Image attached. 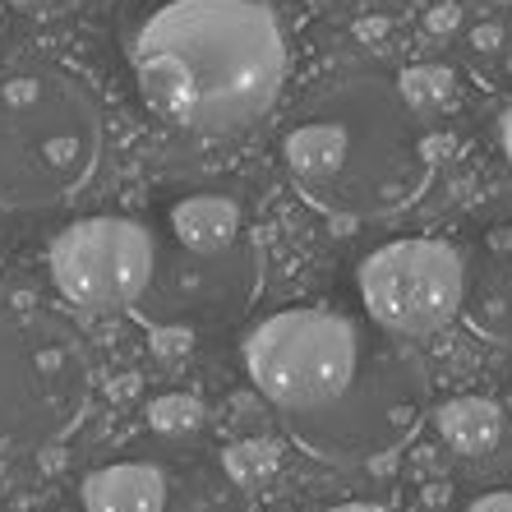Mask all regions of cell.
Wrapping results in <instances>:
<instances>
[{
  "mask_svg": "<svg viewBox=\"0 0 512 512\" xmlns=\"http://www.w3.org/2000/svg\"><path fill=\"white\" fill-rule=\"evenodd\" d=\"M240 356L296 448L319 462H388L429 411L416 346L365 310L282 305L250 323Z\"/></svg>",
  "mask_w": 512,
  "mask_h": 512,
  "instance_id": "cell-1",
  "label": "cell"
},
{
  "mask_svg": "<svg viewBox=\"0 0 512 512\" xmlns=\"http://www.w3.org/2000/svg\"><path fill=\"white\" fill-rule=\"evenodd\" d=\"M120 42L143 107L203 139L250 130L286 79L268 0H125Z\"/></svg>",
  "mask_w": 512,
  "mask_h": 512,
  "instance_id": "cell-2",
  "label": "cell"
},
{
  "mask_svg": "<svg viewBox=\"0 0 512 512\" xmlns=\"http://www.w3.org/2000/svg\"><path fill=\"white\" fill-rule=\"evenodd\" d=\"M300 194L337 217H388L429 180V148L397 84L356 74L323 88L282 139Z\"/></svg>",
  "mask_w": 512,
  "mask_h": 512,
  "instance_id": "cell-3",
  "label": "cell"
},
{
  "mask_svg": "<svg viewBox=\"0 0 512 512\" xmlns=\"http://www.w3.org/2000/svg\"><path fill=\"white\" fill-rule=\"evenodd\" d=\"M102 167V111L56 65L0 70V208H56Z\"/></svg>",
  "mask_w": 512,
  "mask_h": 512,
  "instance_id": "cell-4",
  "label": "cell"
},
{
  "mask_svg": "<svg viewBox=\"0 0 512 512\" xmlns=\"http://www.w3.org/2000/svg\"><path fill=\"white\" fill-rule=\"evenodd\" d=\"M93 402L84 337L51 310L0 300V453L65 439Z\"/></svg>",
  "mask_w": 512,
  "mask_h": 512,
  "instance_id": "cell-5",
  "label": "cell"
},
{
  "mask_svg": "<svg viewBox=\"0 0 512 512\" xmlns=\"http://www.w3.org/2000/svg\"><path fill=\"white\" fill-rule=\"evenodd\" d=\"M259 277L263 273L254 236L217 254H194L153 236V273H148L139 300L130 305V314L148 328H176V333L222 328L254 305Z\"/></svg>",
  "mask_w": 512,
  "mask_h": 512,
  "instance_id": "cell-6",
  "label": "cell"
},
{
  "mask_svg": "<svg viewBox=\"0 0 512 512\" xmlns=\"http://www.w3.org/2000/svg\"><path fill=\"white\" fill-rule=\"evenodd\" d=\"M356 286L360 310L374 323H383L388 333L416 342V337L439 333L443 323H453L462 314V250L429 236L388 240L360 259Z\"/></svg>",
  "mask_w": 512,
  "mask_h": 512,
  "instance_id": "cell-7",
  "label": "cell"
},
{
  "mask_svg": "<svg viewBox=\"0 0 512 512\" xmlns=\"http://www.w3.org/2000/svg\"><path fill=\"white\" fill-rule=\"evenodd\" d=\"M84 512H250L222 462L185 448L111 457L79 480Z\"/></svg>",
  "mask_w": 512,
  "mask_h": 512,
  "instance_id": "cell-8",
  "label": "cell"
},
{
  "mask_svg": "<svg viewBox=\"0 0 512 512\" xmlns=\"http://www.w3.org/2000/svg\"><path fill=\"white\" fill-rule=\"evenodd\" d=\"M60 296L88 310H130L153 273V227L134 217H79L51 240Z\"/></svg>",
  "mask_w": 512,
  "mask_h": 512,
  "instance_id": "cell-9",
  "label": "cell"
},
{
  "mask_svg": "<svg viewBox=\"0 0 512 512\" xmlns=\"http://www.w3.org/2000/svg\"><path fill=\"white\" fill-rule=\"evenodd\" d=\"M462 314L494 342H512V199L489 203L462 259Z\"/></svg>",
  "mask_w": 512,
  "mask_h": 512,
  "instance_id": "cell-10",
  "label": "cell"
},
{
  "mask_svg": "<svg viewBox=\"0 0 512 512\" xmlns=\"http://www.w3.org/2000/svg\"><path fill=\"white\" fill-rule=\"evenodd\" d=\"M153 236L194 254H217L240 245L250 231H245V208H240L236 194L213 190V185H185V190L157 203Z\"/></svg>",
  "mask_w": 512,
  "mask_h": 512,
  "instance_id": "cell-11",
  "label": "cell"
},
{
  "mask_svg": "<svg viewBox=\"0 0 512 512\" xmlns=\"http://www.w3.org/2000/svg\"><path fill=\"white\" fill-rule=\"evenodd\" d=\"M434 429L457 457H489L508 439V420L489 397H448L434 406Z\"/></svg>",
  "mask_w": 512,
  "mask_h": 512,
  "instance_id": "cell-12",
  "label": "cell"
},
{
  "mask_svg": "<svg viewBox=\"0 0 512 512\" xmlns=\"http://www.w3.org/2000/svg\"><path fill=\"white\" fill-rule=\"evenodd\" d=\"M397 93L416 116H434V111L453 107L457 97V74L448 65H411V70L397 79Z\"/></svg>",
  "mask_w": 512,
  "mask_h": 512,
  "instance_id": "cell-13",
  "label": "cell"
},
{
  "mask_svg": "<svg viewBox=\"0 0 512 512\" xmlns=\"http://www.w3.org/2000/svg\"><path fill=\"white\" fill-rule=\"evenodd\" d=\"M143 420H148V429H153L157 439L180 443V439H190V434H199V429L208 425V411H203L199 397L162 393V397H153V402H148Z\"/></svg>",
  "mask_w": 512,
  "mask_h": 512,
  "instance_id": "cell-14",
  "label": "cell"
},
{
  "mask_svg": "<svg viewBox=\"0 0 512 512\" xmlns=\"http://www.w3.org/2000/svg\"><path fill=\"white\" fill-rule=\"evenodd\" d=\"M277 443L268 439H250V443H236V448H227L222 453V466H227V476L236 480L240 489H250V485H263V480L277 471Z\"/></svg>",
  "mask_w": 512,
  "mask_h": 512,
  "instance_id": "cell-15",
  "label": "cell"
},
{
  "mask_svg": "<svg viewBox=\"0 0 512 512\" xmlns=\"http://www.w3.org/2000/svg\"><path fill=\"white\" fill-rule=\"evenodd\" d=\"M462 512H512V485L476 489V494L462 503Z\"/></svg>",
  "mask_w": 512,
  "mask_h": 512,
  "instance_id": "cell-16",
  "label": "cell"
},
{
  "mask_svg": "<svg viewBox=\"0 0 512 512\" xmlns=\"http://www.w3.org/2000/svg\"><path fill=\"white\" fill-rule=\"evenodd\" d=\"M499 143H503V157H508V167H512V107L503 111V120H499Z\"/></svg>",
  "mask_w": 512,
  "mask_h": 512,
  "instance_id": "cell-17",
  "label": "cell"
},
{
  "mask_svg": "<svg viewBox=\"0 0 512 512\" xmlns=\"http://www.w3.org/2000/svg\"><path fill=\"white\" fill-rule=\"evenodd\" d=\"M499 37H503L499 28H476V47L480 51H494V47H499Z\"/></svg>",
  "mask_w": 512,
  "mask_h": 512,
  "instance_id": "cell-18",
  "label": "cell"
},
{
  "mask_svg": "<svg viewBox=\"0 0 512 512\" xmlns=\"http://www.w3.org/2000/svg\"><path fill=\"white\" fill-rule=\"evenodd\" d=\"M328 512H383L379 503H337V508H328Z\"/></svg>",
  "mask_w": 512,
  "mask_h": 512,
  "instance_id": "cell-19",
  "label": "cell"
},
{
  "mask_svg": "<svg viewBox=\"0 0 512 512\" xmlns=\"http://www.w3.org/2000/svg\"><path fill=\"white\" fill-rule=\"evenodd\" d=\"M453 19H457L453 10H448V14H434V19H429V28H453Z\"/></svg>",
  "mask_w": 512,
  "mask_h": 512,
  "instance_id": "cell-20",
  "label": "cell"
},
{
  "mask_svg": "<svg viewBox=\"0 0 512 512\" xmlns=\"http://www.w3.org/2000/svg\"><path fill=\"white\" fill-rule=\"evenodd\" d=\"M10 5H19V10H47L51 0H10Z\"/></svg>",
  "mask_w": 512,
  "mask_h": 512,
  "instance_id": "cell-21",
  "label": "cell"
},
{
  "mask_svg": "<svg viewBox=\"0 0 512 512\" xmlns=\"http://www.w3.org/2000/svg\"><path fill=\"white\" fill-rule=\"evenodd\" d=\"M0 33H5V24H0Z\"/></svg>",
  "mask_w": 512,
  "mask_h": 512,
  "instance_id": "cell-22",
  "label": "cell"
},
{
  "mask_svg": "<svg viewBox=\"0 0 512 512\" xmlns=\"http://www.w3.org/2000/svg\"><path fill=\"white\" fill-rule=\"evenodd\" d=\"M0 268H5V263H0Z\"/></svg>",
  "mask_w": 512,
  "mask_h": 512,
  "instance_id": "cell-23",
  "label": "cell"
}]
</instances>
